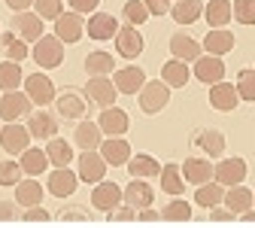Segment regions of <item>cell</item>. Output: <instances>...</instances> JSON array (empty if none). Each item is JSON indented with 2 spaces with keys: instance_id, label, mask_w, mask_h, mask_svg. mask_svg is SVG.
Returning <instances> with one entry per match:
<instances>
[{
  "instance_id": "d6986e66",
  "label": "cell",
  "mask_w": 255,
  "mask_h": 228,
  "mask_svg": "<svg viewBox=\"0 0 255 228\" xmlns=\"http://www.w3.org/2000/svg\"><path fill=\"white\" fill-rule=\"evenodd\" d=\"M246 174H249V165L243 158H222L219 165H216V171H213V180H219L222 186H237V183H243L246 180Z\"/></svg>"
},
{
  "instance_id": "30bf717a",
  "label": "cell",
  "mask_w": 255,
  "mask_h": 228,
  "mask_svg": "<svg viewBox=\"0 0 255 228\" xmlns=\"http://www.w3.org/2000/svg\"><path fill=\"white\" fill-rule=\"evenodd\" d=\"M191 146L198 152H204L207 158H222L225 155V134H222L219 128H198V131L191 134Z\"/></svg>"
},
{
  "instance_id": "8fae6325",
  "label": "cell",
  "mask_w": 255,
  "mask_h": 228,
  "mask_svg": "<svg viewBox=\"0 0 255 228\" xmlns=\"http://www.w3.org/2000/svg\"><path fill=\"white\" fill-rule=\"evenodd\" d=\"M24 91H27V97L34 101L37 107H46V104H55V82L43 73V70H37V73H30V76H24Z\"/></svg>"
},
{
  "instance_id": "d6a6232c",
  "label": "cell",
  "mask_w": 255,
  "mask_h": 228,
  "mask_svg": "<svg viewBox=\"0 0 255 228\" xmlns=\"http://www.w3.org/2000/svg\"><path fill=\"white\" fill-rule=\"evenodd\" d=\"M170 15L176 24H195L198 18H204V3L201 0H176L170 6Z\"/></svg>"
},
{
  "instance_id": "4fadbf2b",
  "label": "cell",
  "mask_w": 255,
  "mask_h": 228,
  "mask_svg": "<svg viewBox=\"0 0 255 228\" xmlns=\"http://www.w3.org/2000/svg\"><path fill=\"white\" fill-rule=\"evenodd\" d=\"M30 131H27V125L21 128L18 122H6L3 128H0V146H3V152L9 155H21L27 146H30Z\"/></svg>"
},
{
  "instance_id": "44dd1931",
  "label": "cell",
  "mask_w": 255,
  "mask_h": 228,
  "mask_svg": "<svg viewBox=\"0 0 255 228\" xmlns=\"http://www.w3.org/2000/svg\"><path fill=\"white\" fill-rule=\"evenodd\" d=\"M195 79L204 82V85H213L219 79H225V61H222V55H201L195 61Z\"/></svg>"
},
{
  "instance_id": "603a6c76",
  "label": "cell",
  "mask_w": 255,
  "mask_h": 228,
  "mask_svg": "<svg viewBox=\"0 0 255 228\" xmlns=\"http://www.w3.org/2000/svg\"><path fill=\"white\" fill-rule=\"evenodd\" d=\"M113 82L119 88V94H137L146 82V73L143 67H137V64H128V67L122 70H113Z\"/></svg>"
},
{
  "instance_id": "681fc988",
  "label": "cell",
  "mask_w": 255,
  "mask_h": 228,
  "mask_svg": "<svg viewBox=\"0 0 255 228\" xmlns=\"http://www.w3.org/2000/svg\"><path fill=\"white\" fill-rule=\"evenodd\" d=\"M21 219H24V222H49V219H52V213H49V210H43L40 204H34V207H24Z\"/></svg>"
},
{
  "instance_id": "4dcf8cb0",
  "label": "cell",
  "mask_w": 255,
  "mask_h": 228,
  "mask_svg": "<svg viewBox=\"0 0 255 228\" xmlns=\"http://www.w3.org/2000/svg\"><path fill=\"white\" fill-rule=\"evenodd\" d=\"M161 79L170 85V88H185V82L191 79V70H188V61H179V58H170L161 64Z\"/></svg>"
},
{
  "instance_id": "f35d334b",
  "label": "cell",
  "mask_w": 255,
  "mask_h": 228,
  "mask_svg": "<svg viewBox=\"0 0 255 228\" xmlns=\"http://www.w3.org/2000/svg\"><path fill=\"white\" fill-rule=\"evenodd\" d=\"M24 85V73L18 61H0V91H15Z\"/></svg>"
},
{
  "instance_id": "bcb514c9",
  "label": "cell",
  "mask_w": 255,
  "mask_h": 228,
  "mask_svg": "<svg viewBox=\"0 0 255 228\" xmlns=\"http://www.w3.org/2000/svg\"><path fill=\"white\" fill-rule=\"evenodd\" d=\"M34 12L43 21H55L64 12V0H34Z\"/></svg>"
},
{
  "instance_id": "60d3db41",
  "label": "cell",
  "mask_w": 255,
  "mask_h": 228,
  "mask_svg": "<svg viewBox=\"0 0 255 228\" xmlns=\"http://www.w3.org/2000/svg\"><path fill=\"white\" fill-rule=\"evenodd\" d=\"M161 219H167V222H188V219H191V204H188V201H182V195H176L173 201H167V204H164Z\"/></svg>"
},
{
  "instance_id": "836d02e7",
  "label": "cell",
  "mask_w": 255,
  "mask_h": 228,
  "mask_svg": "<svg viewBox=\"0 0 255 228\" xmlns=\"http://www.w3.org/2000/svg\"><path fill=\"white\" fill-rule=\"evenodd\" d=\"M46 168H49V155H46V149H40V146H27V149L21 152V171H24L27 177H40V174H46Z\"/></svg>"
},
{
  "instance_id": "7dc6e473",
  "label": "cell",
  "mask_w": 255,
  "mask_h": 228,
  "mask_svg": "<svg viewBox=\"0 0 255 228\" xmlns=\"http://www.w3.org/2000/svg\"><path fill=\"white\" fill-rule=\"evenodd\" d=\"M107 219H110V222H131V219H137V210H134L131 204H119L116 210L107 213Z\"/></svg>"
},
{
  "instance_id": "1f68e13d",
  "label": "cell",
  "mask_w": 255,
  "mask_h": 228,
  "mask_svg": "<svg viewBox=\"0 0 255 228\" xmlns=\"http://www.w3.org/2000/svg\"><path fill=\"white\" fill-rule=\"evenodd\" d=\"M222 204H225L234 216H240L243 210H249V207H252V192H249L243 183L228 186V189H225V198H222Z\"/></svg>"
},
{
  "instance_id": "9c48e42d",
  "label": "cell",
  "mask_w": 255,
  "mask_h": 228,
  "mask_svg": "<svg viewBox=\"0 0 255 228\" xmlns=\"http://www.w3.org/2000/svg\"><path fill=\"white\" fill-rule=\"evenodd\" d=\"M55 37L61 40V43H79L82 37H85V18H82V12H61L58 18H55Z\"/></svg>"
},
{
  "instance_id": "4316f807",
  "label": "cell",
  "mask_w": 255,
  "mask_h": 228,
  "mask_svg": "<svg viewBox=\"0 0 255 228\" xmlns=\"http://www.w3.org/2000/svg\"><path fill=\"white\" fill-rule=\"evenodd\" d=\"M101 155L107 158V165L122 168V165H128V158H131L134 152H131V143H128L125 137H104V143H101Z\"/></svg>"
},
{
  "instance_id": "8992f818",
  "label": "cell",
  "mask_w": 255,
  "mask_h": 228,
  "mask_svg": "<svg viewBox=\"0 0 255 228\" xmlns=\"http://www.w3.org/2000/svg\"><path fill=\"white\" fill-rule=\"evenodd\" d=\"M107 158L101 155V149H82V155H79V183H101L104 177H107Z\"/></svg>"
},
{
  "instance_id": "f1b7e54d",
  "label": "cell",
  "mask_w": 255,
  "mask_h": 228,
  "mask_svg": "<svg viewBox=\"0 0 255 228\" xmlns=\"http://www.w3.org/2000/svg\"><path fill=\"white\" fill-rule=\"evenodd\" d=\"M82 67H85L88 76H110V73L116 70V58H113L110 52H104V49H94V52L85 55Z\"/></svg>"
},
{
  "instance_id": "6125c7cd",
  "label": "cell",
  "mask_w": 255,
  "mask_h": 228,
  "mask_svg": "<svg viewBox=\"0 0 255 228\" xmlns=\"http://www.w3.org/2000/svg\"><path fill=\"white\" fill-rule=\"evenodd\" d=\"M173 3H176V0H173Z\"/></svg>"
},
{
  "instance_id": "ab89813d",
  "label": "cell",
  "mask_w": 255,
  "mask_h": 228,
  "mask_svg": "<svg viewBox=\"0 0 255 228\" xmlns=\"http://www.w3.org/2000/svg\"><path fill=\"white\" fill-rule=\"evenodd\" d=\"M0 46H3V55L9 58V61H24L27 55H30V49H27V43L15 34V30L9 27V30H3V37H0Z\"/></svg>"
},
{
  "instance_id": "277c9868",
  "label": "cell",
  "mask_w": 255,
  "mask_h": 228,
  "mask_svg": "<svg viewBox=\"0 0 255 228\" xmlns=\"http://www.w3.org/2000/svg\"><path fill=\"white\" fill-rule=\"evenodd\" d=\"M116 55L119 58H128V61H134V58H140L143 55V49H146V40H143V34L137 30V24H119V30H116Z\"/></svg>"
},
{
  "instance_id": "ba28073f",
  "label": "cell",
  "mask_w": 255,
  "mask_h": 228,
  "mask_svg": "<svg viewBox=\"0 0 255 228\" xmlns=\"http://www.w3.org/2000/svg\"><path fill=\"white\" fill-rule=\"evenodd\" d=\"M27 131L34 140H52L58 137V113H49L46 107L27 113Z\"/></svg>"
},
{
  "instance_id": "ffe728a7",
  "label": "cell",
  "mask_w": 255,
  "mask_h": 228,
  "mask_svg": "<svg viewBox=\"0 0 255 228\" xmlns=\"http://www.w3.org/2000/svg\"><path fill=\"white\" fill-rule=\"evenodd\" d=\"M179 168H182L185 183H191V186L210 183V180H213V171H216V165H213L207 155H191V158H185V161H182Z\"/></svg>"
},
{
  "instance_id": "ac0fdd59",
  "label": "cell",
  "mask_w": 255,
  "mask_h": 228,
  "mask_svg": "<svg viewBox=\"0 0 255 228\" xmlns=\"http://www.w3.org/2000/svg\"><path fill=\"white\" fill-rule=\"evenodd\" d=\"M98 125H101L104 137H125L128 128H131V116H128L122 107H107V110H101Z\"/></svg>"
},
{
  "instance_id": "3957f363",
  "label": "cell",
  "mask_w": 255,
  "mask_h": 228,
  "mask_svg": "<svg viewBox=\"0 0 255 228\" xmlns=\"http://www.w3.org/2000/svg\"><path fill=\"white\" fill-rule=\"evenodd\" d=\"M30 58L37 61L40 70H55V67L64 64V43L55 34H43L34 43V49H30Z\"/></svg>"
},
{
  "instance_id": "cb8c5ba5",
  "label": "cell",
  "mask_w": 255,
  "mask_h": 228,
  "mask_svg": "<svg viewBox=\"0 0 255 228\" xmlns=\"http://www.w3.org/2000/svg\"><path fill=\"white\" fill-rule=\"evenodd\" d=\"M128 174H131V180H152L161 174V165H158V158L149 155V152H134L131 158H128Z\"/></svg>"
},
{
  "instance_id": "f6af8a7d",
  "label": "cell",
  "mask_w": 255,
  "mask_h": 228,
  "mask_svg": "<svg viewBox=\"0 0 255 228\" xmlns=\"http://www.w3.org/2000/svg\"><path fill=\"white\" fill-rule=\"evenodd\" d=\"M231 15L237 24H255V0H234Z\"/></svg>"
},
{
  "instance_id": "9f6ffc18",
  "label": "cell",
  "mask_w": 255,
  "mask_h": 228,
  "mask_svg": "<svg viewBox=\"0 0 255 228\" xmlns=\"http://www.w3.org/2000/svg\"><path fill=\"white\" fill-rule=\"evenodd\" d=\"M137 219H143V222H155V219H161V213L152 210V207H143V210H137Z\"/></svg>"
},
{
  "instance_id": "db71d44e",
  "label": "cell",
  "mask_w": 255,
  "mask_h": 228,
  "mask_svg": "<svg viewBox=\"0 0 255 228\" xmlns=\"http://www.w3.org/2000/svg\"><path fill=\"white\" fill-rule=\"evenodd\" d=\"M210 219L213 222H231V219H237L228 207H222V204H216V207H210Z\"/></svg>"
},
{
  "instance_id": "f546056e",
  "label": "cell",
  "mask_w": 255,
  "mask_h": 228,
  "mask_svg": "<svg viewBox=\"0 0 255 228\" xmlns=\"http://www.w3.org/2000/svg\"><path fill=\"white\" fill-rule=\"evenodd\" d=\"M158 180H161V192L170 195V198H176V195L185 192V177H182V168L173 165V161H167V165L161 168V174H158Z\"/></svg>"
},
{
  "instance_id": "7402d4cb",
  "label": "cell",
  "mask_w": 255,
  "mask_h": 228,
  "mask_svg": "<svg viewBox=\"0 0 255 228\" xmlns=\"http://www.w3.org/2000/svg\"><path fill=\"white\" fill-rule=\"evenodd\" d=\"M170 55L179 58V61L195 64V61L204 55V46H201L195 37H191V34H185V30H176V34L170 37Z\"/></svg>"
},
{
  "instance_id": "5b68a950",
  "label": "cell",
  "mask_w": 255,
  "mask_h": 228,
  "mask_svg": "<svg viewBox=\"0 0 255 228\" xmlns=\"http://www.w3.org/2000/svg\"><path fill=\"white\" fill-rule=\"evenodd\" d=\"M85 97H88V104L107 110V107L116 104L119 88H116V82L107 79V76H88V82H85Z\"/></svg>"
},
{
  "instance_id": "c3c4849f",
  "label": "cell",
  "mask_w": 255,
  "mask_h": 228,
  "mask_svg": "<svg viewBox=\"0 0 255 228\" xmlns=\"http://www.w3.org/2000/svg\"><path fill=\"white\" fill-rule=\"evenodd\" d=\"M58 219H61V222H70V219L88 222V219H91V213H88L85 207H61V210H58Z\"/></svg>"
},
{
  "instance_id": "91938a15",
  "label": "cell",
  "mask_w": 255,
  "mask_h": 228,
  "mask_svg": "<svg viewBox=\"0 0 255 228\" xmlns=\"http://www.w3.org/2000/svg\"><path fill=\"white\" fill-rule=\"evenodd\" d=\"M0 37H3V30H0Z\"/></svg>"
},
{
  "instance_id": "74e56055",
  "label": "cell",
  "mask_w": 255,
  "mask_h": 228,
  "mask_svg": "<svg viewBox=\"0 0 255 228\" xmlns=\"http://www.w3.org/2000/svg\"><path fill=\"white\" fill-rule=\"evenodd\" d=\"M15 201H18V207H34V204H40L43 201V186H40V180L27 177V180L15 183Z\"/></svg>"
},
{
  "instance_id": "484cf974",
  "label": "cell",
  "mask_w": 255,
  "mask_h": 228,
  "mask_svg": "<svg viewBox=\"0 0 255 228\" xmlns=\"http://www.w3.org/2000/svg\"><path fill=\"white\" fill-rule=\"evenodd\" d=\"M73 143L79 149H101V143H104L101 125L91 122V119H79V125L73 128Z\"/></svg>"
},
{
  "instance_id": "7bdbcfd3",
  "label": "cell",
  "mask_w": 255,
  "mask_h": 228,
  "mask_svg": "<svg viewBox=\"0 0 255 228\" xmlns=\"http://www.w3.org/2000/svg\"><path fill=\"white\" fill-rule=\"evenodd\" d=\"M21 161L15 158H3L0 161V186L3 189H15V183H21Z\"/></svg>"
},
{
  "instance_id": "ee69618b",
  "label": "cell",
  "mask_w": 255,
  "mask_h": 228,
  "mask_svg": "<svg viewBox=\"0 0 255 228\" xmlns=\"http://www.w3.org/2000/svg\"><path fill=\"white\" fill-rule=\"evenodd\" d=\"M122 18L128 21V24H146L149 21V9H146V3L143 0H128V3L122 6Z\"/></svg>"
},
{
  "instance_id": "d590c367",
  "label": "cell",
  "mask_w": 255,
  "mask_h": 228,
  "mask_svg": "<svg viewBox=\"0 0 255 228\" xmlns=\"http://www.w3.org/2000/svg\"><path fill=\"white\" fill-rule=\"evenodd\" d=\"M204 18L210 27H228V21L234 18L231 0H210V3H204Z\"/></svg>"
},
{
  "instance_id": "8d00e7d4",
  "label": "cell",
  "mask_w": 255,
  "mask_h": 228,
  "mask_svg": "<svg viewBox=\"0 0 255 228\" xmlns=\"http://www.w3.org/2000/svg\"><path fill=\"white\" fill-rule=\"evenodd\" d=\"M222 198H225V186H222L219 180H210V183H201L198 192H195V204L210 210L216 204H222Z\"/></svg>"
},
{
  "instance_id": "94428289",
  "label": "cell",
  "mask_w": 255,
  "mask_h": 228,
  "mask_svg": "<svg viewBox=\"0 0 255 228\" xmlns=\"http://www.w3.org/2000/svg\"><path fill=\"white\" fill-rule=\"evenodd\" d=\"M0 122H3V119H0ZM0 128H3V125H0Z\"/></svg>"
},
{
  "instance_id": "f907efd6",
  "label": "cell",
  "mask_w": 255,
  "mask_h": 228,
  "mask_svg": "<svg viewBox=\"0 0 255 228\" xmlns=\"http://www.w3.org/2000/svg\"><path fill=\"white\" fill-rule=\"evenodd\" d=\"M12 219H21L18 201H0V222H12Z\"/></svg>"
},
{
  "instance_id": "6f0895ef",
  "label": "cell",
  "mask_w": 255,
  "mask_h": 228,
  "mask_svg": "<svg viewBox=\"0 0 255 228\" xmlns=\"http://www.w3.org/2000/svg\"><path fill=\"white\" fill-rule=\"evenodd\" d=\"M237 219H243V222H255V210L249 207V210H243V213H240Z\"/></svg>"
},
{
  "instance_id": "52a82bcc",
  "label": "cell",
  "mask_w": 255,
  "mask_h": 228,
  "mask_svg": "<svg viewBox=\"0 0 255 228\" xmlns=\"http://www.w3.org/2000/svg\"><path fill=\"white\" fill-rule=\"evenodd\" d=\"M30 110H34V101L27 97V91H3V97H0V119L3 122H18L24 119Z\"/></svg>"
},
{
  "instance_id": "e0dca14e",
  "label": "cell",
  "mask_w": 255,
  "mask_h": 228,
  "mask_svg": "<svg viewBox=\"0 0 255 228\" xmlns=\"http://www.w3.org/2000/svg\"><path fill=\"white\" fill-rule=\"evenodd\" d=\"M116 30H119V18L113 15V12H101V9H94L91 12V18L85 21V34L91 37V40H113L116 37Z\"/></svg>"
},
{
  "instance_id": "b9f144b4",
  "label": "cell",
  "mask_w": 255,
  "mask_h": 228,
  "mask_svg": "<svg viewBox=\"0 0 255 228\" xmlns=\"http://www.w3.org/2000/svg\"><path fill=\"white\" fill-rule=\"evenodd\" d=\"M237 94H240V101L246 104H255V67H243L237 73Z\"/></svg>"
},
{
  "instance_id": "6da1fadb",
  "label": "cell",
  "mask_w": 255,
  "mask_h": 228,
  "mask_svg": "<svg viewBox=\"0 0 255 228\" xmlns=\"http://www.w3.org/2000/svg\"><path fill=\"white\" fill-rule=\"evenodd\" d=\"M170 104V85L164 79H146L143 88L137 91V107L146 116H158Z\"/></svg>"
},
{
  "instance_id": "5bb4252c",
  "label": "cell",
  "mask_w": 255,
  "mask_h": 228,
  "mask_svg": "<svg viewBox=\"0 0 255 228\" xmlns=\"http://www.w3.org/2000/svg\"><path fill=\"white\" fill-rule=\"evenodd\" d=\"M91 204H94V210L110 213V210H116L119 204H125V195H122V189H119L116 183L101 180V183H94V189H91Z\"/></svg>"
},
{
  "instance_id": "e575fe53",
  "label": "cell",
  "mask_w": 255,
  "mask_h": 228,
  "mask_svg": "<svg viewBox=\"0 0 255 228\" xmlns=\"http://www.w3.org/2000/svg\"><path fill=\"white\" fill-rule=\"evenodd\" d=\"M46 155H49L52 168H67L73 161V146L64 137H52V140H46Z\"/></svg>"
},
{
  "instance_id": "680465c9",
  "label": "cell",
  "mask_w": 255,
  "mask_h": 228,
  "mask_svg": "<svg viewBox=\"0 0 255 228\" xmlns=\"http://www.w3.org/2000/svg\"><path fill=\"white\" fill-rule=\"evenodd\" d=\"M252 204H255V192H252Z\"/></svg>"
},
{
  "instance_id": "d4e9b609",
  "label": "cell",
  "mask_w": 255,
  "mask_h": 228,
  "mask_svg": "<svg viewBox=\"0 0 255 228\" xmlns=\"http://www.w3.org/2000/svg\"><path fill=\"white\" fill-rule=\"evenodd\" d=\"M122 195H125V204H131L134 210L152 207V201H155V189L149 186V180H131L122 189Z\"/></svg>"
},
{
  "instance_id": "816d5d0a",
  "label": "cell",
  "mask_w": 255,
  "mask_h": 228,
  "mask_svg": "<svg viewBox=\"0 0 255 228\" xmlns=\"http://www.w3.org/2000/svg\"><path fill=\"white\" fill-rule=\"evenodd\" d=\"M67 6L73 9V12H82V15H88V12H94L101 6V0H67Z\"/></svg>"
},
{
  "instance_id": "7c38bea8",
  "label": "cell",
  "mask_w": 255,
  "mask_h": 228,
  "mask_svg": "<svg viewBox=\"0 0 255 228\" xmlns=\"http://www.w3.org/2000/svg\"><path fill=\"white\" fill-rule=\"evenodd\" d=\"M15 34L24 40V43H37L43 34H46V24H43V18L37 15V12H30V9H24V12H12V24H9Z\"/></svg>"
},
{
  "instance_id": "7a4b0ae2",
  "label": "cell",
  "mask_w": 255,
  "mask_h": 228,
  "mask_svg": "<svg viewBox=\"0 0 255 228\" xmlns=\"http://www.w3.org/2000/svg\"><path fill=\"white\" fill-rule=\"evenodd\" d=\"M88 107H91V104H88L85 91L64 88V91L55 94V113H58V119H64V122H79V119H85Z\"/></svg>"
},
{
  "instance_id": "9a60e30c",
  "label": "cell",
  "mask_w": 255,
  "mask_h": 228,
  "mask_svg": "<svg viewBox=\"0 0 255 228\" xmlns=\"http://www.w3.org/2000/svg\"><path fill=\"white\" fill-rule=\"evenodd\" d=\"M210 107L219 110V113H231L240 107V94H237V85L225 82V79H219L210 85Z\"/></svg>"
},
{
  "instance_id": "2e32d148",
  "label": "cell",
  "mask_w": 255,
  "mask_h": 228,
  "mask_svg": "<svg viewBox=\"0 0 255 228\" xmlns=\"http://www.w3.org/2000/svg\"><path fill=\"white\" fill-rule=\"evenodd\" d=\"M76 186H79V174H73L70 165L67 168H55L46 177V189H49V195H55V198H70L76 192Z\"/></svg>"
},
{
  "instance_id": "11a10c76",
  "label": "cell",
  "mask_w": 255,
  "mask_h": 228,
  "mask_svg": "<svg viewBox=\"0 0 255 228\" xmlns=\"http://www.w3.org/2000/svg\"><path fill=\"white\" fill-rule=\"evenodd\" d=\"M3 3H6L12 12H24V9H30V6H34V0H3Z\"/></svg>"
},
{
  "instance_id": "83f0119b",
  "label": "cell",
  "mask_w": 255,
  "mask_h": 228,
  "mask_svg": "<svg viewBox=\"0 0 255 228\" xmlns=\"http://www.w3.org/2000/svg\"><path fill=\"white\" fill-rule=\"evenodd\" d=\"M234 30H225V27H210L207 30V37H204V49L210 52V55H228L231 49H234Z\"/></svg>"
},
{
  "instance_id": "f5cc1de1",
  "label": "cell",
  "mask_w": 255,
  "mask_h": 228,
  "mask_svg": "<svg viewBox=\"0 0 255 228\" xmlns=\"http://www.w3.org/2000/svg\"><path fill=\"white\" fill-rule=\"evenodd\" d=\"M143 3H146L149 15H158V18L170 12V0H143Z\"/></svg>"
}]
</instances>
